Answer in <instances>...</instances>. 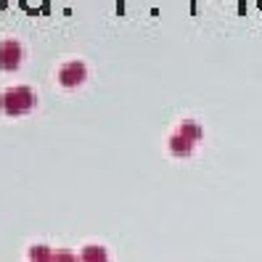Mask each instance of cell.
<instances>
[{
	"instance_id": "ba28073f",
	"label": "cell",
	"mask_w": 262,
	"mask_h": 262,
	"mask_svg": "<svg viewBox=\"0 0 262 262\" xmlns=\"http://www.w3.org/2000/svg\"><path fill=\"white\" fill-rule=\"evenodd\" d=\"M80 257H74L72 252H67V249H58V252H53V262H77Z\"/></svg>"
},
{
	"instance_id": "277c9868",
	"label": "cell",
	"mask_w": 262,
	"mask_h": 262,
	"mask_svg": "<svg viewBox=\"0 0 262 262\" xmlns=\"http://www.w3.org/2000/svg\"><path fill=\"white\" fill-rule=\"evenodd\" d=\"M191 148H193V143L188 141L186 135L175 133L172 138H169V151H172V154H178V157H188V154H191Z\"/></svg>"
},
{
	"instance_id": "52a82bcc",
	"label": "cell",
	"mask_w": 262,
	"mask_h": 262,
	"mask_svg": "<svg viewBox=\"0 0 262 262\" xmlns=\"http://www.w3.org/2000/svg\"><path fill=\"white\" fill-rule=\"evenodd\" d=\"M29 262H53V252L45 246H32L29 249Z\"/></svg>"
},
{
	"instance_id": "6da1fadb",
	"label": "cell",
	"mask_w": 262,
	"mask_h": 262,
	"mask_svg": "<svg viewBox=\"0 0 262 262\" xmlns=\"http://www.w3.org/2000/svg\"><path fill=\"white\" fill-rule=\"evenodd\" d=\"M32 106H35V93H32V88H27V85H16V88H8L0 93V112L8 114V117L27 114Z\"/></svg>"
},
{
	"instance_id": "5b68a950",
	"label": "cell",
	"mask_w": 262,
	"mask_h": 262,
	"mask_svg": "<svg viewBox=\"0 0 262 262\" xmlns=\"http://www.w3.org/2000/svg\"><path fill=\"white\" fill-rule=\"evenodd\" d=\"M80 259L82 262H106V259H109V254H106V249H103V246H85V249H82V254H80Z\"/></svg>"
},
{
	"instance_id": "3957f363",
	"label": "cell",
	"mask_w": 262,
	"mask_h": 262,
	"mask_svg": "<svg viewBox=\"0 0 262 262\" xmlns=\"http://www.w3.org/2000/svg\"><path fill=\"white\" fill-rule=\"evenodd\" d=\"M21 56H24V51H21L19 40L8 37V40L0 42V69H3V72H13V69H16Z\"/></svg>"
},
{
	"instance_id": "8992f818",
	"label": "cell",
	"mask_w": 262,
	"mask_h": 262,
	"mask_svg": "<svg viewBox=\"0 0 262 262\" xmlns=\"http://www.w3.org/2000/svg\"><path fill=\"white\" fill-rule=\"evenodd\" d=\"M178 133H180V135H186L191 143H196L199 138H202V125H196V122L188 119V122H183V125L178 127Z\"/></svg>"
},
{
	"instance_id": "7a4b0ae2",
	"label": "cell",
	"mask_w": 262,
	"mask_h": 262,
	"mask_svg": "<svg viewBox=\"0 0 262 262\" xmlns=\"http://www.w3.org/2000/svg\"><path fill=\"white\" fill-rule=\"evenodd\" d=\"M85 80H88V67L82 61H67V64L58 69V82L64 88H77Z\"/></svg>"
}]
</instances>
